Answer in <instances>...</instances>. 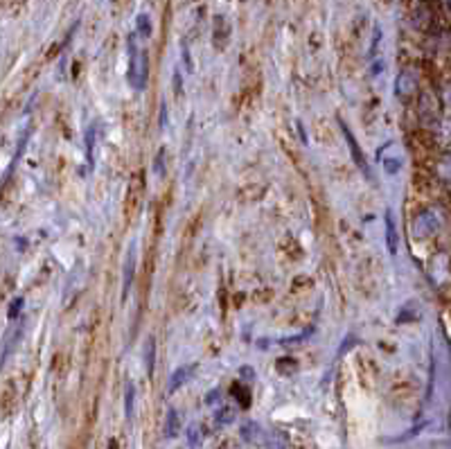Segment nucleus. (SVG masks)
Segmentation results:
<instances>
[{"label":"nucleus","instance_id":"f257e3e1","mask_svg":"<svg viewBox=\"0 0 451 449\" xmlns=\"http://www.w3.org/2000/svg\"><path fill=\"white\" fill-rule=\"evenodd\" d=\"M129 70H127V79L136 91H145L147 89V79H149V56L147 52L138 45V36L133 32L129 36Z\"/></svg>","mask_w":451,"mask_h":449},{"label":"nucleus","instance_id":"f03ea898","mask_svg":"<svg viewBox=\"0 0 451 449\" xmlns=\"http://www.w3.org/2000/svg\"><path fill=\"white\" fill-rule=\"evenodd\" d=\"M145 176L142 172H136L131 178H129V185H127V197H124V215L127 219H136L140 213V206H142V197H145Z\"/></svg>","mask_w":451,"mask_h":449},{"label":"nucleus","instance_id":"7ed1b4c3","mask_svg":"<svg viewBox=\"0 0 451 449\" xmlns=\"http://www.w3.org/2000/svg\"><path fill=\"white\" fill-rule=\"evenodd\" d=\"M341 131H343V136H345V142H348V147H350L352 160H354V163H357V167L363 172V176L372 181V169H370V165H368V160H366V156H363V151L359 149L354 133L350 131V127H348V124H345L343 120H341Z\"/></svg>","mask_w":451,"mask_h":449},{"label":"nucleus","instance_id":"20e7f679","mask_svg":"<svg viewBox=\"0 0 451 449\" xmlns=\"http://www.w3.org/2000/svg\"><path fill=\"white\" fill-rule=\"evenodd\" d=\"M415 93H418V82H415V75L411 73V70H402L397 75V79H395V95L399 100H404V102H411L415 98Z\"/></svg>","mask_w":451,"mask_h":449},{"label":"nucleus","instance_id":"39448f33","mask_svg":"<svg viewBox=\"0 0 451 449\" xmlns=\"http://www.w3.org/2000/svg\"><path fill=\"white\" fill-rule=\"evenodd\" d=\"M133 278H136V248L131 246L127 253V262H124V271H122V300L127 298Z\"/></svg>","mask_w":451,"mask_h":449},{"label":"nucleus","instance_id":"423d86ee","mask_svg":"<svg viewBox=\"0 0 451 449\" xmlns=\"http://www.w3.org/2000/svg\"><path fill=\"white\" fill-rule=\"evenodd\" d=\"M228 39H230V23L224 14H217L215 16V34H213V41L217 45V50H224L228 45Z\"/></svg>","mask_w":451,"mask_h":449},{"label":"nucleus","instance_id":"0eeeda50","mask_svg":"<svg viewBox=\"0 0 451 449\" xmlns=\"http://www.w3.org/2000/svg\"><path fill=\"white\" fill-rule=\"evenodd\" d=\"M438 226H440V222H438V217L434 213H422L418 217V224H415V235L427 237L431 233H436Z\"/></svg>","mask_w":451,"mask_h":449},{"label":"nucleus","instance_id":"6e6552de","mask_svg":"<svg viewBox=\"0 0 451 449\" xmlns=\"http://www.w3.org/2000/svg\"><path fill=\"white\" fill-rule=\"evenodd\" d=\"M194 370H197V364H188V366H181V368H176L174 372H171V377H169V393H176V390L192 377V372H194Z\"/></svg>","mask_w":451,"mask_h":449},{"label":"nucleus","instance_id":"1a4fd4ad","mask_svg":"<svg viewBox=\"0 0 451 449\" xmlns=\"http://www.w3.org/2000/svg\"><path fill=\"white\" fill-rule=\"evenodd\" d=\"M386 246L390 255L397 253L399 237H397V224H395V217H392V210H386Z\"/></svg>","mask_w":451,"mask_h":449},{"label":"nucleus","instance_id":"9d476101","mask_svg":"<svg viewBox=\"0 0 451 449\" xmlns=\"http://www.w3.org/2000/svg\"><path fill=\"white\" fill-rule=\"evenodd\" d=\"M178 432H181L178 413H176V409H169V411H167V418H165V436H167V438H176Z\"/></svg>","mask_w":451,"mask_h":449},{"label":"nucleus","instance_id":"9b49d317","mask_svg":"<svg viewBox=\"0 0 451 449\" xmlns=\"http://www.w3.org/2000/svg\"><path fill=\"white\" fill-rule=\"evenodd\" d=\"M133 406H136V386H133V381H127V386H124V416L129 420L133 418Z\"/></svg>","mask_w":451,"mask_h":449},{"label":"nucleus","instance_id":"f8f14e48","mask_svg":"<svg viewBox=\"0 0 451 449\" xmlns=\"http://www.w3.org/2000/svg\"><path fill=\"white\" fill-rule=\"evenodd\" d=\"M242 438H244V441H248V443H260L262 438H264L262 427L257 425V423H246L242 427Z\"/></svg>","mask_w":451,"mask_h":449},{"label":"nucleus","instance_id":"ddd939ff","mask_svg":"<svg viewBox=\"0 0 451 449\" xmlns=\"http://www.w3.org/2000/svg\"><path fill=\"white\" fill-rule=\"evenodd\" d=\"M145 366L149 375H153V366H156V339L153 337H149L145 343Z\"/></svg>","mask_w":451,"mask_h":449},{"label":"nucleus","instance_id":"4468645a","mask_svg":"<svg viewBox=\"0 0 451 449\" xmlns=\"http://www.w3.org/2000/svg\"><path fill=\"white\" fill-rule=\"evenodd\" d=\"M136 36H140V39H149L151 36V21H149V16L147 14H140L136 18Z\"/></svg>","mask_w":451,"mask_h":449},{"label":"nucleus","instance_id":"2eb2a0df","mask_svg":"<svg viewBox=\"0 0 451 449\" xmlns=\"http://www.w3.org/2000/svg\"><path fill=\"white\" fill-rule=\"evenodd\" d=\"M165 156H167L165 147H160V149H158V154H156V160H153V174H156L158 178L165 176V169H167V160H165Z\"/></svg>","mask_w":451,"mask_h":449},{"label":"nucleus","instance_id":"dca6fc26","mask_svg":"<svg viewBox=\"0 0 451 449\" xmlns=\"http://www.w3.org/2000/svg\"><path fill=\"white\" fill-rule=\"evenodd\" d=\"M277 370L282 372V375H293L296 370H298V364L291 359V357H284V359H277Z\"/></svg>","mask_w":451,"mask_h":449},{"label":"nucleus","instance_id":"f3484780","mask_svg":"<svg viewBox=\"0 0 451 449\" xmlns=\"http://www.w3.org/2000/svg\"><path fill=\"white\" fill-rule=\"evenodd\" d=\"M235 420V409L233 406H222L217 411V425H230Z\"/></svg>","mask_w":451,"mask_h":449},{"label":"nucleus","instance_id":"a211bd4d","mask_svg":"<svg viewBox=\"0 0 451 449\" xmlns=\"http://www.w3.org/2000/svg\"><path fill=\"white\" fill-rule=\"evenodd\" d=\"M233 395L239 399V404H242L244 409H246L248 404H251V393H248V390H246L244 386L235 384V386H233Z\"/></svg>","mask_w":451,"mask_h":449},{"label":"nucleus","instance_id":"6ab92c4d","mask_svg":"<svg viewBox=\"0 0 451 449\" xmlns=\"http://www.w3.org/2000/svg\"><path fill=\"white\" fill-rule=\"evenodd\" d=\"M23 312V298H14V303L9 305V312H7V317L12 319V321H16L18 319V314Z\"/></svg>","mask_w":451,"mask_h":449},{"label":"nucleus","instance_id":"aec40b11","mask_svg":"<svg viewBox=\"0 0 451 449\" xmlns=\"http://www.w3.org/2000/svg\"><path fill=\"white\" fill-rule=\"evenodd\" d=\"M188 436H190V445H192V447H197V445L201 443V434H199V427H197V425L190 427V434H188Z\"/></svg>","mask_w":451,"mask_h":449},{"label":"nucleus","instance_id":"412c9836","mask_svg":"<svg viewBox=\"0 0 451 449\" xmlns=\"http://www.w3.org/2000/svg\"><path fill=\"white\" fill-rule=\"evenodd\" d=\"M219 397H222V393H219V390H213V393H210V395L206 397V402H208V404H215Z\"/></svg>","mask_w":451,"mask_h":449},{"label":"nucleus","instance_id":"4be33fe9","mask_svg":"<svg viewBox=\"0 0 451 449\" xmlns=\"http://www.w3.org/2000/svg\"><path fill=\"white\" fill-rule=\"evenodd\" d=\"M242 377H244V379H253V377H255V372H253V368H248V366H244V368H242Z\"/></svg>","mask_w":451,"mask_h":449},{"label":"nucleus","instance_id":"5701e85b","mask_svg":"<svg viewBox=\"0 0 451 449\" xmlns=\"http://www.w3.org/2000/svg\"><path fill=\"white\" fill-rule=\"evenodd\" d=\"M397 167H399V163H395V160H386V172H388V174H392Z\"/></svg>","mask_w":451,"mask_h":449},{"label":"nucleus","instance_id":"b1692460","mask_svg":"<svg viewBox=\"0 0 451 449\" xmlns=\"http://www.w3.org/2000/svg\"><path fill=\"white\" fill-rule=\"evenodd\" d=\"M109 449H120V447H118V441H111V443H109Z\"/></svg>","mask_w":451,"mask_h":449}]
</instances>
